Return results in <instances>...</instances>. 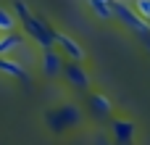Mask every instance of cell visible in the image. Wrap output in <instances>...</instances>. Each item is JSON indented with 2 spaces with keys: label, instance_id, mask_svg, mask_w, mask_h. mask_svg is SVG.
Instances as JSON below:
<instances>
[{
  "label": "cell",
  "instance_id": "6da1fadb",
  "mask_svg": "<svg viewBox=\"0 0 150 145\" xmlns=\"http://www.w3.org/2000/svg\"><path fill=\"white\" fill-rule=\"evenodd\" d=\"M0 32H5V34L13 32V16H11L5 8H0Z\"/></svg>",
  "mask_w": 150,
  "mask_h": 145
},
{
  "label": "cell",
  "instance_id": "7a4b0ae2",
  "mask_svg": "<svg viewBox=\"0 0 150 145\" xmlns=\"http://www.w3.org/2000/svg\"><path fill=\"white\" fill-rule=\"evenodd\" d=\"M134 13L140 18H150V0H134Z\"/></svg>",
  "mask_w": 150,
  "mask_h": 145
}]
</instances>
